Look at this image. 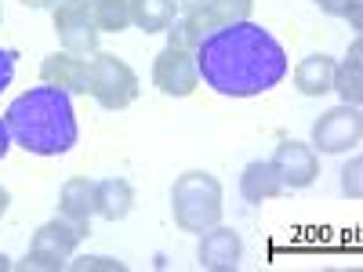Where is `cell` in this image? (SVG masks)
<instances>
[{
    "mask_svg": "<svg viewBox=\"0 0 363 272\" xmlns=\"http://www.w3.org/2000/svg\"><path fill=\"white\" fill-rule=\"evenodd\" d=\"M200 80L225 98H255L272 91L291 69L284 44L269 29L247 22H229L200 37L196 51Z\"/></svg>",
    "mask_w": 363,
    "mask_h": 272,
    "instance_id": "6da1fadb",
    "label": "cell"
},
{
    "mask_svg": "<svg viewBox=\"0 0 363 272\" xmlns=\"http://www.w3.org/2000/svg\"><path fill=\"white\" fill-rule=\"evenodd\" d=\"M4 120H8L11 142L33 157H62L80 138L73 98L62 87H51V84L29 87L26 95H18L8 106Z\"/></svg>",
    "mask_w": 363,
    "mask_h": 272,
    "instance_id": "7a4b0ae2",
    "label": "cell"
},
{
    "mask_svg": "<svg viewBox=\"0 0 363 272\" xmlns=\"http://www.w3.org/2000/svg\"><path fill=\"white\" fill-rule=\"evenodd\" d=\"M171 215L174 225L182 232H207L215 229L225 215V203H222V181L207 171H186L174 178V189H171Z\"/></svg>",
    "mask_w": 363,
    "mask_h": 272,
    "instance_id": "3957f363",
    "label": "cell"
},
{
    "mask_svg": "<svg viewBox=\"0 0 363 272\" xmlns=\"http://www.w3.org/2000/svg\"><path fill=\"white\" fill-rule=\"evenodd\" d=\"M84 236H87V225H77V222L58 215L55 222H44L33 232L29 254L15 268H22V272H58V268H66Z\"/></svg>",
    "mask_w": 363,
    "mask_h": 272,
    "instance_id": "277c9868",
    "label": "cell"
},
{
    "mask_svg": "<svg viewBox=\"0 0 363 272\" xmlns=\"http://www.w3.org/2000/svg\"><path fill=\"white\" fill-rule=\"evenodd\" d=\"M87 95L102 109H128L138 98V76L135 69L109 51H95L87 58Z\"/></svg>",
    "mask_w": 363,
    "mask_h": 272,
    "instance_id": "5b68a950",
    "label": "cell"
},
{
    "mask_svg": "<svg viewBox=\"0 0 363 272\" xmlns=\"http://www.w3.org/2000/svg\"><path fill=\"white\" fill-rule=\"evenodd\" d=\"M51 22H55V37L62 44V51L73 55H95L99 51V26L91 18V0H58L51 8Z\"/></svg>",
    "mask_w": 363,
    "mask_h": 272,
    "instance_id": "8992f818",
    "label": "cell"
},
{
    "mask_svg": "<svg viewBox=\"0 0 363 272\" xmlns=\"http://www.w3.org/2000/svg\"><path fill=\"white\" fill-rule=\"evenodd\" d=\"M363 138V113L359 106H335L313 124V149L316 153H349Z\"/></svg>",
    "mask_w": 363,
    "mask_h": 272,
    "instance_id": "52a82bcc",
    "label": "cell"
},
{
    "mask_svg": "<svg viewBox=\"0 0 363 272\" xmlns=\"http://www.w3.org/2000/svg\"><path fill=\"white\" fill-rule=\"evenodd\" d=\"M153 84L171 98H189L196 84H200V73H196V58L193 51H182V47H164L157 58H153Z\"/></svg>",
    "mask_w": 363,
    "mask_h": 272,
    "instance_id": "ba28073f",
    "label": "cell"
},
{
    "mask_svg": "<svg viewBox=\"0 0 363 272\" xmlns=\"http://www.w3.org/2000/svg\"><path fill=\"white\" fill-rule=\"evenodd\" d=\"M272 167H277L284 189H309L313 181L320 178V157L316 149L306 145V142H280L277 153H272Z\"/></svg>",
    "mask_w": 363,
    "mask_h": 272,
    "instance_id": "9c48e42d",
    "label": "cell"
},
{
    "mask_svg": "<svg viewBox=\"0 0 363 272\" xmlns=\"http://www.w3.org/2000/svg\"><path fill=\"white\" fill-rule=\"evenodd\" d=\"M196 258H200V268H207V272H233V268H240V258H244V239H240L236 229L218 222L215 229L200 232Z\"/></svg>",
    "mask_w": 363,
    "mask_h": 272,
    "instance_id": "30bf717a",
    "label": "cell"
},
{
    "mask_svg": "<svg viewBox=\"0 0 363 272\" xmlns=\"http://www.w3.org/2000/svg\"><path fill=\"white\" fill-rule=\"evenodd\" d=\"M255 11V0H193V4L182 11L200 33H211L218 26H229V22H247Z\"/></svg>",
    "mask_w": 363,
    "mask_h": 272,
    "instance_id": "8fae6325",
    "label": "cell"
},
{
    "mask_svg": "<svg viewBox=\"0 0 363 272\" xmlns=\"http://www.w3.org/2000/svg\"><path fill=\"white\" fill-rule=\"evenodd\" d=\"M40 80L62 87L66 95H87V58L73 51H55L40 62Z\"/></svg>",
    "mask_w": 363,
    "mask_h": 272,
    "instance_id": "7c38bea8",
    "label": "cell"
},
{
    "mask_svg": "<svg viewBox=\"0 0 363 272\" xmlns=\"http://www.w3.org/2000/svg\"><path fill=\"white\" fill-rule=\"evenodd\" d=\"M135 207V189L128 178H106L95 181V215L106 222H124Z\"/></svg>",
    "mask_w": 363,
    "mask_h": 272,
    "instance_id": "4fadbf2b",
    "label": "cell"
},
{
    "mask_svg": "<svg viewBox=\"0 0 363 272\" xmlns=\"http://www.w3.org/2000/svg\"><path fill=\"white\" fill-rule=\"evenodd\" d=\"M335 58L330 55H306L294 69V87L306 98H320L327 91H335Z\"/></svg>",
    "mask_w": 363,
    "mask_h": 272,
    "instance_id": "5bb4252c",
    "label": "cell"
},
{
    "mask_svg": "<svg viewBox=\"0 0 363 272\" xmlns=\"http://www.w3.org/2000/svg\"><path fill=\"white\" fill-rule=\"evenodd\" d=\"M58 215L77 225H91V218H95V181L69 178L62 193H58Z\"/></svg>",
    "mask_w": 363,
    "mask_h": 272,
    "instance_id": "9a60e30c",
    "label": "cell"
},
{
    "mask_svg": "<svg viewBox=\"0 0 363 272\" xmlns=\"http://www.w3.org/2000/svg\"><path fill=\"white\" fill-rule=\"evenodd\" d=\"M240 193H244L247 203H265V200H277L284 193V181L272 167V160H255L244 167L240 174Z\"/></svg>",
    "mask_w": 363,
    "mask_h": 272,
    "instance_id": "2e32d148",
    "label": "cell"
},
{
    "mask_svg": "<svg viewBox=\"0 0 363 272\" xmlns=\"http://www.w3.org/2000/svg\"><path fill=\"white\" fill-rule=\"evenodd\" d=\"M335 91L342 95V102H349V106L363 102V44L359 40H352L345 62L335 66Z\"/></svg>",
    "mask_w": 363,
    "mask_h": 272,
    "instance_id": "e0dca14e",
    "label": "cell"
},
{
    "mask_svg": "<svg viewBox=\"0 0 363 272\" xmlns=\"http://www.w3.org/2000/svg\"><path fill=\"white\" fill-rule=\"evenodd\" d=\"M174 11V0H131V26H138L142 33H167Z\"/></svg>",
    "mask_w": 363,
    "mask_h": 272,
    "instance_id": "ac0fdd59",
    "label": "cell"
},
{
    "mask_svg": "<svg viewBox=\"0 0 363 272\" xmlns=\"http://www.w3.org/2000/svg\"><path fill=\"white\" fill-rule=\"evenodd\" d=\"M91 18L99 33H124L131 26V0H91Z\"/></svg>",
    "mask_w": 363,
    "mask_h": 272,
    "instance_id": "d6986e66",
    "label": "cell"
},
{
    "mask_svg": "<svg viewBox=\"0 0 363 272\" xmlns=\"http://www.w3.org/2000/svg\"><path fill=\"white\" fill-rule=\"evenodd\" d=\"M200 29L182 15V18H174L171 26H167V47H182V51H196V44H200Z\"/></svg>",
    "mask_w": 363,
    "mask_h": 272,
    "instance_id": "ffe728a7",
    "label": "cell"
},
{
    "mask_svg": "<svg viewBox=\"0 0 363 272\" xmlns=\"http://www.w3.org/2000/svg\"><path fill=\"white\" fill-rule=\"evenodd\" d=\"M66 268L73 272H128L124 261H116V258H102V254H80L77 261H69Z\"/></svg>",
    "mask_w": 363,
    "mask_h": 272,
    "instance_id": "44dd1931",
    "label": "cell"
},
{
    "mask_svg": "<svg viewBox=\"0 0 363 272\" xmlns=\"http://www.w3.org/2000/svg\"><path fill=\"white\" fill-rule=\"evenodd\" d=\"M313 4L323 11V15H335V18H349L352 29H359V0H313Z\"/></svg>",
    "mask_w": 363,
    "mask_h": 272,
    "instance_id": "7402d4cb",
    "label": "cell"
},
{
    "mask_svg": "<svg viewBox=\"0 0 363 272\" xmlns=\"http://www.w3.org/2000/svg\"><path fill=\"white\" fill-rule=\"evenodd\" d=\"M359 174H363V160H359V157H352V160L345 164V171H342V189H345V196H352V200H359V196H363Z\"/></svg>",
    "mask_w": 363,
    "mask_h": 272,
    "instance_id": "603a6c76",
    "label": "cell"
},
{
    "mask_svg": "<svg viewBox=\"0 0 363 272\" xmlns=\"http://www.w3.org/2000/svg\"><path fill=\"white\" fill-rule=\"evenodd\" d=\"M15 76V51H0V91H8Z\"/></svg>",
    "mask_w": 363,
    "mask_h": 272,
    "instance_id": "cb8c5ba5",
    "label": "cell"
},
{
    "mask_svg": "<svg viewBox=\"0 0 363 272\" xmlns=\"http://www.w3.org/2000/svg\"><path fill=\"white\" fill-rule=\"evenodd\" d=\"M8 149H11V131H8V120L0 116V160L8 157Z\"/></svg>",
    "mask_w": 363,
    "mask_h": 272,
    "instance_id": "d4e9b609",
    "label": "cell"
},
{
    "mask_svg": "<svg viewBox=\"0 0 363 272\" xmlns=\"http://www.w3.org/2000/svg\"><path fill=\"white\" fill-rule=\"evenodd\" d=\"M22 4H26V8H37V11H44V8H55L58 0H22Z\"/></svg>",
    "mask_w": 363,
    "mask_h": 272,
    "instance_id": "484cf974",
    "label": "cell"
},
{
    "mask_svg": "<svg viewBox=\"0 0 363 272\" xmlns=\"http://www.w3.org/2000/svg\"><path fill=\"white\" fill-rule=\"evenodd\" d=\"M8 203H11V193H8L4 186H0V218L8 215Z\"/></svg>",
    "mask_w": 363,
    "mask_h": 272,
    "instance_id": "4316f807",
    "label": "cell"
},
{
    "mask_svg": "<svg viewBox=\"0 0 363 272\" xmlns=\"http://www.w3.org/2000/svg\"><path fill=\"white\" fill-rule=\"evenodd\" d=\"M8 268H11V258H8L4 251H0V272H8Z\"/></svg>",
    "mask_w": 363,
    "mask_h": 272,
    "instance_id": "83f0119b",
    "label": "cell"
},
{
    "mask_svg": "<svg viewBox=\"0 0 363 272\" xmlns=\"http://www.w3.org/2000/svg\"><path fill=\"white\" fill-rule=\"evenodd\" d=\"M0 22H4V11H0Z\"/></svg>",
    "mask_w": 363,
    "mask_h": 272,
    "instance_id": "f1b7e54d",
    "label": "cell"
}]
</instances>
